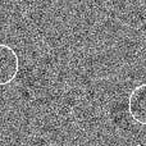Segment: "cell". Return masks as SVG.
<instances>
[{"label": "cell", "mask_w": 146, "mask_h": 146, "mask_svg": "<svg viewBox=\"0 0 146 146\" xmlns=\"http://www.w3.org/2000/svg\"><path fill=\"white\" fill-rule=\"evenodd\" d=\"M128 113L136 123L146 126V83L132 90L128 98Z\"/></svg>", "instance_id": "cell-2"}, {"label": "cell", "mask_w": 146, "mask_h": 146, "mask_svg": "<svg viewBox=\"0 0 146 146\" xmlns=\"http://www.w3.org/2000/svg\"><path fill=\"white\" fill-rule=\"evenodd\" d=\"M19 71V59L10 46L0 44V86L9 85Z\"/></svg>", "instance_id": "cell-1"}]
</instances>
